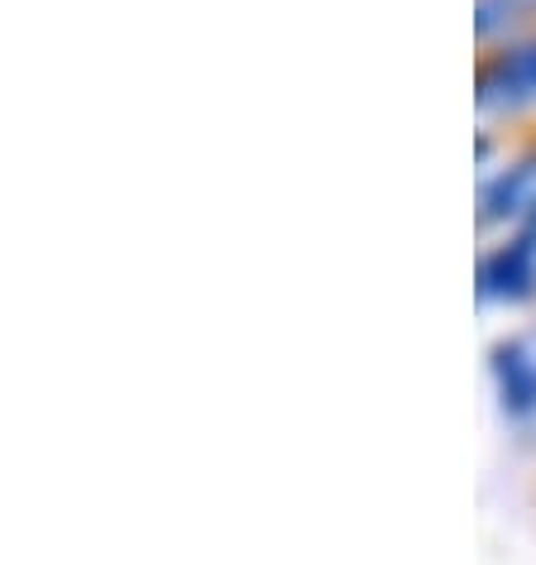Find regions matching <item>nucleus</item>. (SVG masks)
I'll list each match as a JSON object with an SVG mask.
<instances>
[{"label": "nucleus", "instance_id": "obj_1", "mask_svg": "<svg viewBox=\"0 0 536 565\" xmlns=\"http://www.w3.org/2000/svg\"><path fill=\"white\" fill-rule=\"evenodd\" d=\"M479 116H522L536 106V39L493 53L474 92Z\"/></svg>", "mask_w": 536, "mask_h": 565}, {"label": "nucleus", "instance_id": "obj_2", "mask_svg": "<svg viewBox=\"0 0 536 565\" xmlns=\"http://www.w3.org/2000/svg\"><path fill=\"white\" fill-rule=\"evenodd\" d=\"M536 292V211L513 231L507 245L484 254L479 264V298L484 302H522Z\"/></svg>", "mask_w": 536, "mask_h": 565}, {"label": "nucleus", "instance_id": "obj_3", "mask_svg": "<svg viewBox=\"0 0 536 565\" xmlns=\"http://www.w3.org/2000/svg\"><path fill=\"white\" fill-rule=\"evenodd\" d=\"M536 211V153L532 159L513 163L503 178L484 182V192H479V225H522Z\"/></svg>", "mask_w": 536, "mask_h": 565}, {"label": "nucleus", "instance_id": "obj_4", "mask_svg": "<svg viewBox=\"0 0 536 565\" xmlns=\"http://www.w3.org/2000/svg\"><path fill=\"white\" fill-rule=\"evenodd\" d=\"M489 370L499 384V403L513 417H532L536 413V364L527 360L522 341H503L489 350Z\"/></svg>", "mask_w": 536, "mask_h": 565}, {"label": "nucleus", "instance_id": "obj_5", "mask_svg": "<svg viewBox=\"0 0 536 565\" xmlns=\"http://www.w3.org/2000/svg\"><path fill=\"white\" fill-rule=\"evenodd\" d=\"M517 341H522V350H527V360L536 364V331L532 335H517Z\"/></svg>", "mask_w": 536, "mask_h": 565}]
</instances>
